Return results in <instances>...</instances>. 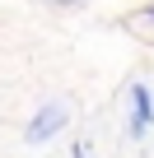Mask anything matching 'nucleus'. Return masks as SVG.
Listing matches in <instances>:
<instances>
[{
	"label": "nucleus",
	"instance_id": "nucleus-3",
	"mask_svg": "<svg viewBox=\"0 0 154 158\" xmlns=\"http://www.w3.org/2000/svg\"><path fill=\"white\" fill-rule=\"evenodd\" d=\"M70 158H89V144H84V139H75V149H70Z\"/></svg>",
	"mask_w": 154,
	"mask_h": 158
},
{
	"label": "nucleus",
	"instance_id": "nucleus-2",
	"mask_svg": "<svg viewBox=\"0 0 154 158\" xmlns=\"http://www.w3.org/2000/svg\"><path fill=\"white\" fill-rule=\"evenodd\" d=\"M154 126V98H149V84H131V121H126V135L131 139H145Z\"/></svg>",
	"mask_w": 154,
	"mask_h": 158
},
{
	"label": "nucleus",
	"instance_id": "nucleus-1",
	"mask_svg": "<svg viewBox=\"0 0 154 158\" xmlns=\"http://www.w3.org/2000/svg\"><path fill=\"white\" fill-rule=\"evenodd\" d=\"M65 126H70V102L51 98V102H42V107L33 112V121L24 126V139H28V144H47V139H56Z\"/></svg>",
	"mask_w": 154,
	"mask_h": 158
},
{
	"label": "nucleus",
	"instance_id": "nucleus-5",
	"mask_svg": "<svg viewBox=\"0 0 154 158\" xmlns=\"http://www.w3.org/2000/svg\"><path fill=\"white\" fill-rule=\"evenodd\" d=\"M140 19H145V23H154V5H145V10H140Z\"/></svg>",
	"mask_w": 154,
	"mask_h": 158
},
{
	"label": "nucleus",
	"instance_id": "nucleus-4",
	"mask_svg": "<svg viewBox=\"0 0 154 158\" xmlns=\"http://www.w3.org/2000/svg\"><path fill=\"white\" fill-rule=\"evenodd\" d=\"M47 5H56V10H75V5H84V0H47Z\"/></svg>",
	"mask_w": 154,
	"mask_h": 158
}]
</instances>
